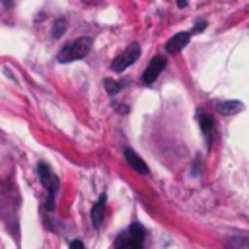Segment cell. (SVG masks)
<instances>
[{
    "instance_id": "30bf717a",
    "label": "cell",
    "mask_w": 249,
    "mask_h": 249,
    "mask_svg": "<svg viewBox=\"0 0 249 249\" xmlns=\"http://www.w3.org/2000/svg\"><path fill=\"white\" fill-rule=\"evenodd\" d=\"M105 200H107V196L105 195H101V198L93 204V208H91V222H93V228H99L101 226V222H103V214H105Z\"/></svg>"
},
{
    "instance_id": "5b68a950",
    "label": "cell",
    "mask_w": 249,
    "mask_h": 249,
    "mask_svg": "<svg viewBox=\"0 0 249 249\" xmlns=\"http://www.w3.org/2000/svg\"><path fill=\"white\" fill-rule=\"evenodd\" d=\"M165 64H167V60H165V56H161V54H156L150 62H148V66H146V70L142 72V84H146V86H150V84H154L156 82V78L161 74V70L165 68Z\"/></svg>"
},
{
    "instance_id": "7c38bea8",
    "label": "cell",
    "mask_w": 249,
    "mask_h": 249,
    "mask_svg": "<svg viewBox=\"0 0 249 249\" xmlns=\"http://www.w3.org/2000/svg\"><path fill=\"white\" fill-rule=\"evenodd\" d=\"M123 86H124V84H119V82H113L111 78H107V80H105V88H107V93H111V95H115V93H119Z\"/></svg>"
},
{
    "instance_id": "3957f363",
    "label": "cell",
    "mask_w": 249,
    "mask_h": 249,
    "mask_svg": "<svg viewBox=\"0 0 249 249\" xmlns=\"http://www.w3.org/2000/svg\"><path fill=\"white\" fill-rule=\"evenodd\" d=\"M37 173H39V179H41V183L47 191V204L45 206H47V210H54V196H56V191H58V179L45 161H39Z\"/></svg>"
},
{
    "instance_id": "9a60e30c",
    "label": "cell",
    "mask_w": 249,
    "mask_h": 249,
    "mask_svg": "<svg viewBox=\"0 0 249 249\" xmlns=\"http://www.w3.org/2000/svg\"><path fill=\"white\" fill-rule=\"evenodd\" d=\"M177 6H181V8H185V6H187V0H177Z\"/></svg>"
},
{
    "instance_id": "4fadbf2b",
    "label": "cell",
    "mask_w": 249,
    "mask_h": 249,
    "mask_svg": "<svg viewBox=\"0 0 249 249\" xmlns=\"http://www.w3.org/2000/svg\"><path fill=\"white\" fill-rule=\"evenodd\" d=\"M204 27H206V21H196V25L191 29V33H200Z\"/></svg>"
},
{
    "instance_id": "277c9868",
    "label": "cell",
    "mask_w": 249,
    "mask_h": 249,
    "mask_svg": "<svg viewBox=\"0 0 249 249\" xmlns=\"http://www.w3.org/2000/svg\"><path fill=\"white\" fill-rule=\"evenodd\" d=\"M138 56H140V45L138 43H132V45H128L119 56H115V60L111 62V70L113 72H124L130 64H134L136 60H138Z\"/></svg>"
},
{
    "instance_id": "8992f818",
    "label": "cell",
    "mask_w": 249,
    "mask_h": 249,
    "mask_svg": "<svg viewBox=\"0 0 249 249\" xmlns=\"http://www.w3.org/2000/svg\"><path fill=\"white\" fill-rule=\"evenodd\" d=\"M189 39H191V31H179V33H175L173 37L167 39L165 51H167L169 54H175V53H179V51H183V49L187 47Z\"/></svg>"
},
{
    "instance_id": "9c48e42d",
    "label": "cell",
    "mask_w": 249,
    "mask_h": 249,
    "mask_svg": "<svg viewBox=\"0 0 249 249\" xmlns=\"http://www.w3.org/2000/svg\"><path fill=\"white\" fill-rule=\"evenodd\" d=\"M216 109L222 113V115H235L243 109V103L241 101H235V99H228V101H216Z\"/></svg>"
},
{
    "instance_id": "52a82bcc",
    "label": "cell",
    "mask_w": 249,
    "mask_h": 249,
    "mask_svg": "<svg viewBox=\"0 0 249 249\" xmlns=\"http://www.w3.org/2000/svg\"><path fill=\"white\" fill-rule=\"evenodd\" d=\"M124 160H126V163H128L136 173L148 175V165H146V161H144L132 148H124Z\"/></svg>"
},
{
    "instance_id": "5bb4252c",
    "label": "cell",
    "mask_w": 249,
    "mask_h": 249,
    "mask_svg": "<svg viewBox=\"0 0 249 249\" xmlns=\"http://www.w3.org/2000/svg\"><path fill=\"white\" fill-rule=\"evenodd\" d=\"M68 247H70V249H86V247H84V243H82L80 239H72Z\"/></svg>"
},
{
    "instance_id": "6da1fadb",
    "label": "cell",
    "mask_w": 249,
    "mask_h": 249,
    "mask_svg": "<svg viewBox=\"0 0 249 249\" xmlns=\"http://www.w3.org/2000/svg\"><path fill=\"white\" fill-rule=\"evenodd\" d=\"M91 47H93V39H91V37H78V39H74L72 43L64 45V47L58 51L56 60L62 62V64H66V62H74V60L86 58V56L89 54Z\"/></svg>"
},
{
    "instance_id": "ba28073f",
    "label": "cell",
    "mask_w": 249,
    "mask_h": 249,
    "mask_svg": "<svg viewBox=\"0 0 249 249\" xmlns=\"http://www.w3.org/2000/svg\"><path fill=\"white\" fill-rule=\"evenodd\" d=\"M198 124H200V130L204 134V140H206V146L210 148L212 146V140H214V121L210 115H204L202 111H198Z\"/></svg>"
},
{
    "instance_id": "7a4b0ae2",
    "label": "cell",
    "mask_w": 249,
    "mask_h": 249,
    "mask_svg": "<svg viewBox=\"0 0 249 249\" xmlns=\"http://www.w3.org/2000/svg\"><path fill=\"white\" fill-rule=\"evenodd\" d=\"M146 230L140 224H130L124 231L115 237L113 249H144Z\"/></svg>"
},
{
    "instance_id": "8fae6325",
    "label": "cell",
    "mask_w": 249,
    "mask_h": 249,
    "mask_svg": "<svg viewBox=\"0 0 249 249\" xmlns=\"http://www.w3.org/2000/svg\"><path fill=\"white\" fill-rule=\"evenodd\" d=\"M64 31H66V19H64V18H58V19L54 21V25H53V37L58 39V37L64 35Z\"/></svg>"
}]
</instances>
